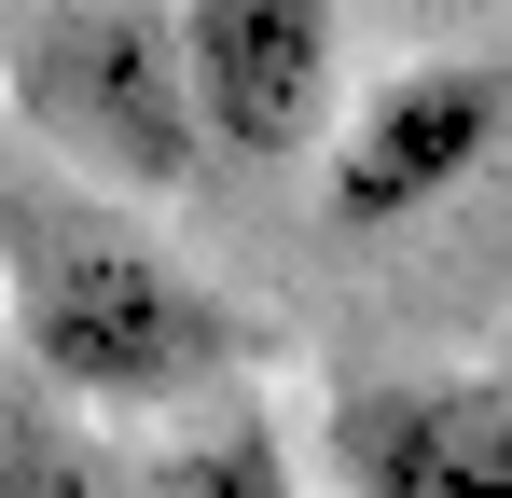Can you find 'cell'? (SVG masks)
<instances>
[{
	"instance_id": "cell-1",
	"label": "cell",
	"mask_w": 512,
	"mask_h": 498,
	"mask_svg": "<svg viewBox=\"0 0 512 498\" xmlns=\"http://www.w3.org/2000/svg\"><path fill=\"white\" fill-rule=\"evenodd\" d=\"M0 319L70 415H180L236 374V305L125 194L0 153Z\"/></svg>"
},
{
	"instance_id": "cell-2",
	"label": "cell",
	"mask_w": 512,
	"mask_h": 498,
	"mask_svg": "<svg viewBox=\"0 0 512 498\" xmlns=\"http://www.w3.org/2000/svg\"><path fill=\"white\" fill-rule=\"evenodd\" d=\"M0 111L28 125L42 166H70L97 194H180L208 166L167 0H14L0 14Z\"/></svg>"
},
{
	"instance_id": "cell-3",
	"label": "cell",
	"mask_w": 512,
	"mask_h": 498,
	"mask_svg": "<svg viewBox=\"0 0 512 498\" xmlns=\"http://www.w3.org/2000/svg\"><path fill=\"white\" fill-rule=\"evenodd\" d=\"M180 83L208 153L291 166L305 139H333V83H346V0H167Z\"/></svg>"
},
{
	"instance_id": "cell-4",
	"label": "cell",
	"mask_w": 512,
	"mask_h": 498,
	"mask_svg": "<svg viewBox=\"0 0 512 498\" xmlns=\"http://www.w3.org/2000/svg\"><path fill=\"white\" fill-rule=\"evenodd\" d=\"M512 125V70H485V56H443V70H402L374 83L360 111H333V222H416V208H443L471 166L499 153Z\"/></svg>"
},
{
	"instance_id": "cell-5",
	"label": "cell",
	"mask_w": 512,
	"mask_h": 498,
	"mask_svg": "<svg viewBox=\"0 0 512 498\" xmlns=\"http://www.w3.org/2000/svg\"><path fill=\"white\" fill-rule=\"evenodd\" d=\"M346 498H512V388L485 374H360L333 402Z\"/></svg>"
},
{
	"instance_id": "cell-6",
	"label": "cell",
	"mask_w": 512,
	"mask_h": 498,
	"mask_svg": "<svg viewBox=\"0 0 512 498\" xmlns=\"http://www.w3.org/2000/svg\"><path fill=\"white\" fill-rule=\"evenodd\" d=\"M125 498H305V485H291V443L250 402H180V429L125 471Z\"/></svg>"
},
{
	"instance_id": "cell-7",
	"label": "cell",
	"mask_w": 512,
	"mask_h": 498,
	"mask_svg": "<svg viewBox=\"0 0 512 498\" xmlns=\"http://www.w3.org/2000/svg\"><path fill=\"white\" fill-rule=\"evenodd\" d=\"M0 498H125L111 471V443H97L84 415H0Z\"/></svg>"
}]
</instances>
